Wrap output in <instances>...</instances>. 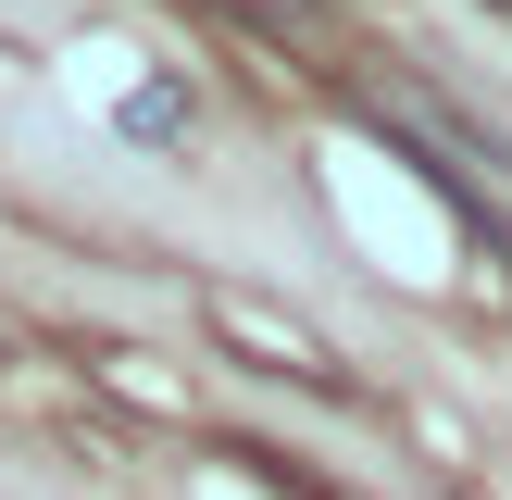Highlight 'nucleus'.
I'll list each match as a JSON object with an SVG mask.
<instances>
[{
  "mask_svg": "<svg viewBox=\"0 0 512 500\" xmlns=\"http://www.w3.org/2000/svg\"><path fill=\"white\" fill-rule=\"evenodd\" d=\"M113 125H125V138H138V150H175V138H188V125H200V100L175 88V75H150V88H125V100H113Z\"/></svg>",
  "mask_w": 512,
  "mask_h": 500,
  "instance_id": "1",
  "label": "nucleus"
},
{
  "mask_svg": "<svg viewBox=\"0 0 512 500\" xmlns=\"http://www.w3.org/2000/svg\"><path fill=\"white\" fill-rule=\"evenodd\" d=\"M250 13H300V0H250Z\"/></svg>",
  "mask_w": 512,
  "mask_h": 500,
  "instance_id": "2",
  "label": "nucleus"
}]
</instances>
